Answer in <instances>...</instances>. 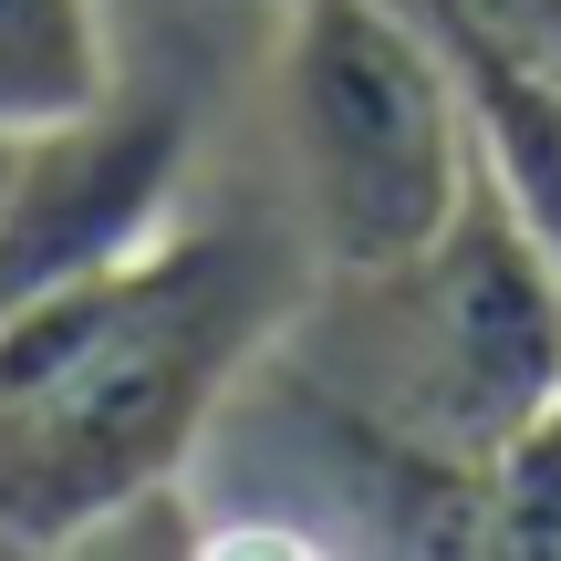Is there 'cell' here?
I'll list each match as a JSON object with an SVG mask.
<instances>
[{
  "mask_svg": "<svg viewBox=\"0 0 561 561\" xmlns=\"http://www.w3.org/2000/svg\"><path fill=\"white\" fill-rule=\"evenodd\" d=\"M261 343L250 250L187 219L146 261L0 312V530L73 551L115 500L187 479Z\"/></svg>",
  "mask_w": 561,
  "mask_h": 561,
  "instance_id": "cell-1",
  "label": "cell"
},
{
  "mask_svg": "<svg viewBox=\"0 0 561 561\" xmlns=\"http://www.w3.org/2000/svg\"><path fill=\"white\" fill-rule=\"evenodd\" d=\"M280 354L375 437L500 479V458L561 405V261L479 178L426 250L322 271L312 312L280 322Z\"/></svg>",
  "mask_w": 561,
  "mask_h": 561,
  "instance_id": "cell-2",
  "label": "cell"
},
{
  "mask_svg": "<svg viewBox=\"0 0 561 561\" xmlns=\"http://www.w3.org/2000/svg\"><path fill=\"white\" fill-rule=\"evenodd\" d=\"M271 104L322 271H385L426 250L479 187L468 62L447 21L416 32L396 0H280Z\"/></svg>",
  "mask_w": 561,
  "mask_h": 561,
  "instance_id": "cell-3",
  "label": "cell"
},
{
  "mask_svg": "<svg viewBox=\"0 0 561 561\" xmlns=\"http://www.w3.org/2000/svg\"><path fill=\"white\" fill-rule=\"evenodd\" d=\"M187 157H198L187 115L125 83L62 125L11 136L0 146V312L146 261L187 219Z\"/></svg>",
  "mask_w": 561,
  "mask_h": 561,
  "instance_id": "cell-4",
  "label": "cell"
},
{
  "mask_svg": "<svg viewBox=\"0 0 561 561\" xmlns=\"http://www.w3.org/2000/svg\"><path fill=\"white\" fill-rule=\"evenodd\" d=\"M458 62H468V115H479V178L520 208V229L561 261V83L510 62V53H489V42H458Z\"/></svg>",
  "mask_w": 561,
  "mask_h": 561,
  "instance_id": "cell-5",
  "label": "cell"
},
{
  "mask_svg": "<svg viewBox=\"0 0 561 561\" xmlns=\"http://www.w3.org/2000/svg\"><path fill=\"white\" fill-rule=\"evenodd\" d=\"M115 21L104 0H0V136L62 125L115 94Z\"/></svg>",
  "mask_w": 561,
  "mask_h": 561,
  "instance_id": "cell-6",
  "label": "cell"
},
{
  "mask_svg": "<svg viewBox=\"0 0 561 561\" xmlns=\"http://www.w3.org/2000/svg\"><path fill=\"white\" fill-rule=\"evenodd\" d=\"M0 146H11V136H0Z\"/></svg>",
  "mask_w": 561,
  "mask_h": 561,
  "instance_id": "cell-7",
  "label": "cell"
}]
</instances>
